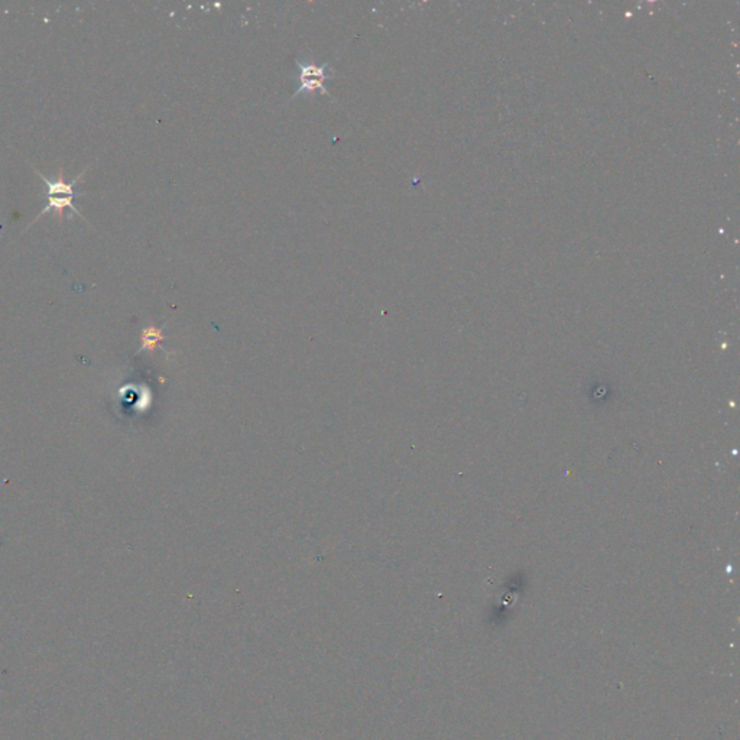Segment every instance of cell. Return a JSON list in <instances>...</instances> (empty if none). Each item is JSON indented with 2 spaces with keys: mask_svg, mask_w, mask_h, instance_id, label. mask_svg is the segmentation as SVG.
Listing matches in <instances>:
<instances>
[{
  "mask_svg": "<svg viewBox=\"0 0 740 740\" xmlns=\"http://www.w3.org/2000/svg\"><path fill=\"white\" fill-rule=\"evenodd\" d=\"M295 64L299 68V87L291 98H295L301 94H314V91L317 90L322 91L327 97H332L330 91L324 87L326 80L332 78L334 74V70L329 63L323 66H317L312 63H301L297 60Z\"/></svg>",
  "mask_w": 740,
  "mask_h": 740,
  "instance_id": "1",
  "label": "cell"
},
{
  "mask_svg": "<svg viewBox=\"0 0 740 740\" xmlns=\"http://www.w3.org/2000/svg\"><path fill=\"white\" fill-rule=\"evenodd\" d=\"M87 170H88V167L84 168L83 173L78 174V175H77L71 183H66V181H64L63 170L60 171V177H58V180L51 181V180H48L46 177H43V174H41L38 170L34 168V171H35V173L39 175V178L43 181L45 188H46V195H48V197H52V195H67V197H76L74 187H76V184H77V183L84 177V174H86Z\"/></svg>",
  "mask_w": 740,
  "mask_h": 740,
  "instance_id": "2",
  "label": "cell"
},
{
  "mask_svg": "<svg viewBox=\"0 0 740 740\" xmlns=\"http://www.w3.org/2000/svg\"><path fill=\"white\" fill-rule=\"evenodd\" d=\"M74 198H76V197H67V195H52V197H46V204H45V207H43V210H42L41 213L35 217V220L29 225V227H31L32 225H35V223H36V222H38L43 215L49 213V211H57V213H58V217H60V220H61V219L64 217V210H66V208L73 210L76 215H78L83 220H86V217L81 215V211H80L78 208H76V205H74V202H73Z\"/></svg>",
  "mask_w": 740,
  "mask_h": 740,
  "instance_id": "3",
  "label": "cell"
}]
</instances>
